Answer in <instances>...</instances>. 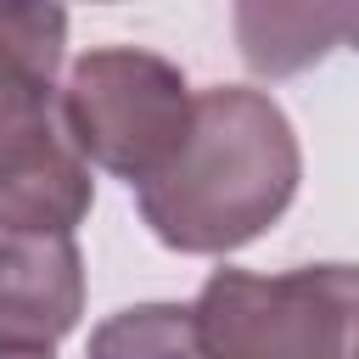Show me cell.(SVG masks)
<instances>
[{
  "mask_svg": "<svg viewBox=\"0 0 359 359\" xmlns=\"http://www.w3.org/2000/svg\"><path fill=\"white\" fill-rule=\"evenodd\" d=\"M62 0H0V213L79 230L95 185L62 118Z\"/></svg>",
  "mask_w": 359,
  "mask_h": 359,
  "instance_id": "obj_2",
  "label": "cell"
},
{
  "mask_svg": "<svg viewBox=\"0 0 359 359\" xmlns=\"http://www.w3.org/2000/svg\"><path fill=\"white\" fill-rule=\"evenodd\" d=\"M303 151L264 90L219 84L196 95L185 146L163 174L135 185L140 219L174 252H236L258 241L297 196Z\"/></svg>",
  "mask_w": 359,
  "mask_h": 359,
  "instance_id": "obj_1",
  "label": "cell"
},
{
  "mask_svg": "<svg viewBox=\"0 0 359 359\" xmlns=\"http://www.w3.org/2000/svg\"><path fill=\"white\" fill-rule=\"evenodd\" d=\"M213 359H359V269H213L191 303Z\"/></svg>",
  "mask_w": 359,
  "mask_h": 359,
  "instance_id": "obj_3",
  "label": "cell"
},
{
  "mask_svg": "<svg viewBox=\"0 0 359 359\" xmlns=\"http://www.w3.org/2000/svg\"><path fill=\"white\" fill-rule=\"evenodd\" d=\"M359 50V0H236V50L258 79H292Z\"/></svg>",
  "mask_w": 359,
  "mask_h": 359,
  "instance_id": "obj_6",
  "label": "cell"
},
{
  "mask_svg": "<svg viewBox=\"0 0 359 359\" xmlns=\"http://www.w3.org/2000/svg\"><path fill=\"white\" fill-rule=\"evenodd\" d=\"M0 359H50V348H28V342H0Z\"/></svg>",
  "mask_w": 359,
  "mask_h": 359,
  "instance_id": "obj_8",
  "label": "cell"
},
{
  "mask_svg": "<svg viewBox=\"0 0 359 359\" xmlns=\"http://www.w3.org/2000/svg\"><path fill=\"white\" fill-rule=\"evenodd\" d=\"M84 359H213V353L196 325V309L140 303V309H118L112 320H101L90 331Z\"/></svg>",
  "mask_w": 359,
  "mask_h": 359,
  "instance_id": "obj_7",
  "label": "cell"
},
{
  "mask_svg": "<svg viewBox=\"0 0 359 359\" xmlns=\"http://www.w3.org/2000/svg\"><path fill=\"white\" fill-rule=\"evenodd\" d=\"M62 118L90 168L146 185L185 146L196 95L174 62L135 45H107L73 62L62 84Z\"/></svg>",
  "mask_w": 359,
  "mask_h": 359,
  "instance_id": "obj_4",
  "label": "cell"
},
{
  "mask_svg": "<svg viewBox=\"0 0 359 359\" xmlns=\"http://www.w3.org/2000/svg\"><path fill=\"white\" fill-rule=\"evenodd\" d=\"M84 314V258L73 230L0 213V342L50 348Z\"/></svg>",
  "mask_w": 359,
  "mask_h": 359,
  "instance_id": "obj_5",
  "label": "cell"
}]
</instances>
